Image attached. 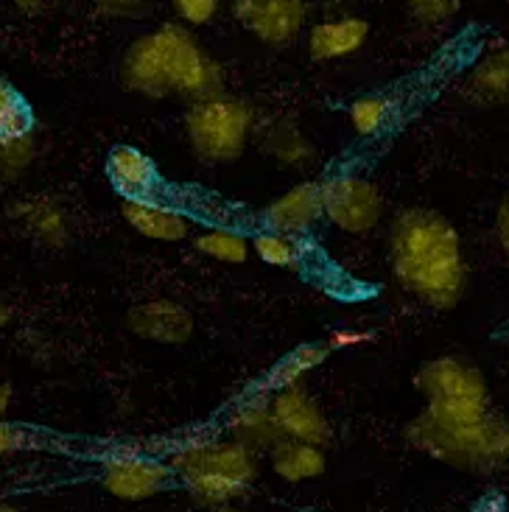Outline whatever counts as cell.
Here are the masks:
<instances>
[{"mask_svg": "<svg viewBox=\"0 0 509 512\" xmlns=\"http://www.w3.org/2000/svg\"><path fill=\"white\" fill-rule=\"evenodd\" d=\"M389 263L392 275L420 303L448 311L468 294V261L462 236L442 213L409 208L389 227Z\"/></svg>", "mask_w": 509, "mask_h": 512, "instance_id": "obj_1", "label": "cell"}, {"mask_svg": "<svg viewBox=\"0 0 509 512\" xmlns=\"http://www.w3.org/2000/svg\"><path fill=\"white\" fill-rule=\"evenodd\" d=\"M118 79L129 93L146 98L179 96L188 101L221 96L224 70L188 26L166 23L132 42L121 56Z\"/></svg>", "mask_w": 509, "mask_h": 512, "instance_id": "obj_2", "label": "cell"}, {"mask_svg": "<svg viewBox=\"0 0 509 512\" xmlns=\"http://www.w3.org/2000/svg\"><path fill=\"white\" fill-rule=\"evenodd\" d=\"M406 440L426 457L459 471L493 473L509 465V420L496 412L476 420H442L420 412L406 426Z\"/></svg>", "mask_w": 509, "mask_h": 512, "instance_id": "obj_3", "label": "cell"}, {"mask_svg": "<svg viewBox=\"0 0 509 512\" xmlns=\"http://www.w3.org/2000/svg\"><path fill=\"white\" fill-rule=\"evenodd\" d=\"M171 473L205 507H230L258 479V454L238 440H196L168 462Z\"/></svg>", "mask_w": 509, "mask_h": 512, "instance_id": "obj_4", "label": "cell"}, {"mask_svg": "<svg viewBox=\"0 0 509 512\" xmlns=\"http://www.w3.org/2000/svg\"><path fill=\"white\" fill-rule=\"evenodd\" d=\"M414 387L426 398L423 412L442 420H476L493 412L487 378L462 356L426 361L414 375Z\"/></svg>", "mask_w": 509, "mask_h": 512, "instance_id": "obj_5", "label": "cell"}, {"mask_svg": "<svg viewBox=\"0 0 509 512\" xmlns=\"http://www.w3.org/2000/svg\"><path fill=\"white\" fill-rule=\"evenodd\" d=\"M255 129V107L238 96H210L193 101L185 115L191 149L205 163H235Z\"/></svg>", "mask_w": 509, "mask_h": 512, "instance_id": "obj_6", "label": "cell"}, {"mask_svg": "<svg viewBox=\"0 0 509 512\" xmlns=\"http://www.w3.org/2000/svg\"><path fill=\"white\" fill-rule=\"evenodd\" d=\"M325 219L350 236H364L378 227L384 216V194L367 177L342 174L322 182Z\"/></svg>", "mask_w": 509, "mask_h": 512, "instance_id": "obj_7", "label": "cell"}, {"mask_svg": "<svg viewBox=\"0 0 509 512\" xmlns=\"http://www.w3.org/2000/svg\"><path fill=\"white\" fill-rule=\"evenodd\" d=\"M238 26L269 48H289L308 23L305 0H233Z\"/></svg>", "mask_w": 509, "mask_h": 512, "instance_id": "obj_8", "label": "cell"}, {"mask_svg": "<svg viewBox=\"0 0 509 512\" xmlns=\"http://www.w3.org/2000/svg\"><path fill=\"white\" fill-rule=\"evenodd\" d=\"M269 406H272V417L283 440H297V443L319 445V448L331 445V420L303 387L269 392Z\"/></svg>", "mask_w": 509, "mask_h": 512, "instance_id": "obj_9", "label": "cell"}, {"mask_svg": "<svg viewBox=\"0 0 509 512\" xmlns=\"http://www.w3.org/2000/svg\"><path fill=\"white\" fill-rule=\"evenodd\" d=\"M171 468L166 462L140 454H118L104 462L101 485L121 501H146L160 496L171 485Z\"/></svg>", "mask_w": 509, "mask_h": 512, "instance_id": "obj_10", "label": "cell"}, {"mask_svg": "<svg viewBox=\"0 0 509 512\" xmlns=\"http://www.w3.org/2000/svg\"><path fill=\"white\" fill-rule=\"evenodd\" d=\"M129 331L157 345H185L193 336V314L177 300H146L129 308Z\"/></svg>", "mask_w": 509, "mask_h": 512, "instance_id": "obj_11", "label": "cell"}, {"mask_svg": "<svg viewBox=\"0 0 509 512\" xmlns=\"http://www.w3.org/2000/svg\"><path fill=\"white\" fill-rule=\"evenodd\" d=\"M325 216L322 205V182H300L289 188L286 194H280L263 210V222L269 230L283 233V236L300 238L311 233Z\"/></svg>", "mask_w": 509, "mask_h": 512, "instance_id": "obj_12", "label": "cell"}, {"mask_svg": "<svg viewBox=\"0 0 509 512\" xmlns=\"http://www.w3.org/2000/svg\"><path fill=\"white\" fill-rule=\"evenodd\" d=\"M107 177L115 194L124 199H152V194L160 185V171L154 160L138 146H112L107 154Z\"/></svg>", "mask_w": 509, "mask_h": 512, "instance_id": "obj_13", "label": "cell"}, {"mask_svg": "<svg viewBox=\"0 0 509 512\" xmlns=\"http://www.w3.org/2000/svg\"><path fill=\"white\" fill-rule=\"evenodd\" d=\"M370 37V23L364 17H333L308 31V54L314 62H333L358 54Z\"/></svg>", "mask_w": 509, "mask_h": 512, "instance_id": "obj_14", "label": "cell"}, {"mask_svg": "<svg viewBox=\"0 0 509 512\" xmlns=\"http://www.w3.org/2000/svg\"><path fill=\"white\" fill-rule=\"evenodd\" d=\"M121 213L135 233L160 244H179L191 236V219L185 213L152 199H124Z\"/></svg>", "mask_w": 509, "mask_h": 512, "instance_id": "obj_15", "label": "cell"}, {"mask_svg": "<svg viewBox=\"0 0 509 512\" xmlns=\"http://www.w3.org/2000/svg\"><path fill=\"white\" fill-rule=\"evenodd\" d=\"M462 93L479 107L509 104V45H498L470 68Z\"/></svg>", "mask_w": 509, "mask_h": 512, "instance_id": "obj_16", "label": "cell"}, {"mask_svg": "<svg viewBox=\"0 0 509 512\" xmlns=\"http://www.w3.org/2000/svg\"><path fill=\"white\" fill-rule=\"evenodd\" d=\"M230 437L241 445H247L255 454L272 451L283 440L275 417H272L269 395H255L235 409V415L230 417Z\"/></svg>", "mask_w": 509, "mask_h": 512, "instance_id": "obj_17", "label": "cell"}, {"mask_svg": "<svg viewBox=\"0 0 509 512\" xmlns=\"http://www.w3.org/2000/svg\"><path fill=\"white\" fill-rule=\"evenodd\" d=\"M269 465L283 482L300 485V482H311V479L322 476L328 468V459H325V448H319V445L280 440L269 451Z\"/></svg>", "mask_w": 509, "mask_h": 512, "instance_id": "obj_18", "label": "cell"}, {"mask_svg": "<svg viewBox=\"0 0 509 512\" xmlns=\"http://www.w3.org/2000/svg\"><path fill=\"white\" fill-rule=\"evenodd\" d=\"M12 216L23 224L28 236L37 238L45 247H62L68 241V219L54 199H23L12 208Z\"/></svg>", "mask_w": 509, "mask_h": 512, "instance_id": "obj_19", "label": "cell"}, {"mask_svg": "<svg viewBox=\"0 0 509 512\" xmlns=\"http://www.w3.org/2000/svg\"><path fill=\"white\" fill-rule=\"evenodd\" d=\"M261 146L269 157H275V160L286 163V166H300V163H308L314 157L311 140L305 138L303 132L294 124H289V121H277V124L266 126Z\"/></svg>", "mask_w": 509, "mask_h": 512, "instance_id": "obj_20", "label": "cell"}, {"mask_svg": "<svg viewBox=\"0 0 509 512\" xmlns=\"http://www.w3.org/2000/svg\"><path fill=\"white\" fill-rule=\"evenodd\" d=\"M328 356H331V347L322 345V342H311V345L291 350L289 356L272 370L269 381H266V389H269V392H277V389L300 387V381H303L305 375L314 373Z\"/></svg>", "mask_w": 509, "mask_h": 512, "instance_id": "obj_21", "label": "cell"}, {"mask_svg": "<svg viewBox=\"0 0 509 512\" xmlns=\"http://www.w3.org/2000/svg\"><path fill=\"white\" fill-rule=\"evenodd\" d=\"M193 250L210 258V261L241 266V263L249 261L252 244L238 230H205V233L193 238Z\"/></svg>", "mask_w": 509, "mask_h": 512, "instance_id": "obj_22", "label": "cell"}, {"mask_svg": "<svg viewBox=\"0 0 509 512\" xmlns=\"http://www.w3.org/2000/svg\"><path fill=\"white\" fill-rule=\"evenodd\" d=\"M34 132V112L6 79H0V140L26 138Z\"/></svg>", "mask_w": 509, "mask_h": 512, "instance_id": "obj_23", "label": "cell"}, {"mask_svg": "<svg viewBox=\"0 0 509 512\" xmlns=\"http://www.w3.org/2000/svg\"><path fill=\"white\" fill-rule=\"evenodd\" d=\"M255 255L261 258L266 266H277V269H297L303 263V244L297 238L283 236L275 230H263L249 238Z\"/></svg>", "mask_w": 509, "mask_h": 512, "instance_id": "obj_24", "label": "cell"}, {"mask_svg": "<svg viewBox=\"0 0 509 512\" xmlns=\"http://www.w3.org/2000/svg\"><path fill=\"white\" fill-rule=\"evenodd\" d=\"M347 118H350V126L356 129V135L372 138V135H378L389 124V118H392V101L386 96H378V93L361 96L350 104Z\"/></svg>", "mask_w": 509, "mask_h": 512, "instance_id": "obj_25", "label": "cell"}, {"mask_svg": "<svg viewBox=\"0 0 509 512\" xmlns=\"http://www.w3.org/2000/svg\"><path fill=\"white\" fill-rule=\"evenodd\" d=\"M37 154L34 132L26 138L0 140V180H14L26 166H31Z\"/></svg>", "mask_w": 509, "mask_h": 512, "instance_id": "obj_26", "label": "cell"}, {"mask_svg": "<svg viewBox=\"0 0 509 512\" xmlns=\"http://www.w3.org/2000/svg\"><path fill=\"white\" fill-rule=\"evenodd\" d=\"M403 6L423 26H445L459 14L462 0H403Z\"/></svg>", "mask_w": 509, "mask_h": 512, "instance_id": "obj_27", "label": "cell"}, {"mask_svg": "<svg viewBox=\"0 0 509 512\" xmlns=\"http://www.w3.org/2000/svg\"><path fill=\"white\" fill-rule=\"evenodd\" d=\"M185 26H207L219 14V0H168Z\"/></svg>", "mask_w": 509, "mask_h": 512, "instance_id": "obj_28", "label": "cell"}, {"mask_svg": "<svg viewBox=\"0 0 509 512\" xmlns=\"http://www.w3.org/2000/svg\"><path fill=\"white\" fill-rule=\"evenodd\" d=\"M154 0H96V9L115 20H138L152 12Z\"/></svg>", "mask_w": 509, "mask_h": 512, "instance_id": "obj_29", "label": "cell"}, {"mask_svg": "<svg viewBox=\"0 0 509 512\" xmlns=\"http://www.w3.org/2000/svg\"><path fill=\"white\" fill-rule=\"evenodd\" d=\"M493 236H496V244H498V250H501V255L509 261V194H504L501 199H498Z\"/></svg>", "mask_w": 509, "mask_h": 512, "instance_id": "obj_30", "label": "cell"}, {"mask_svg": "<svg viewBox=\"0 0 509 512\" xmlns=\"http://www.w3.org/2000/svg\"><path fill=\"white\" fill-rule=\"evenodd\" d=\"M370 339H372V333H364V331H333L325 345L331 347V353H333V350H350V347L367 345Z\"/></svg>", "mask_w": 509, "mask_h": 512, "instance_id": "obj_31", "label": "cell"}, {"mask_svg": "<svg viewBox=\"0 0 509 512\" xmlns=\"http://www.w3.org/2000/svg\"><path fill=\"white\" fill-rule=\"evenodd\" d=\"M17 445H20V434L0 423V454H9V451L17 448Z\"/></svg>", "mask_w": 509, "mask_h": 512, "instance_id": "obj_32", "label": "cell"}, {"mask_svg": "<svg viewBox=\"0 0 509 512\" xmlns=\"http://www.w3.org/2000/svg\"><path fill=\"white\" fill-rule=\"evenodd\" d=\"M9 403H12V387L0 384V423H3V417L9 412Z\"/></svg>", "mask_w": 509, "mask_h": 512, "instance_id": "obj_33", "label": "cell"}, {"mask_svg": "<svg viewBox=\"0 0 509 512\" xmlns=\"http://www.w3.org/2000/svg\"><path fill=\"white\" fill-rule=\"evenodd\" d=\"M14 6H20V9H26V12H34V9H42L45 3H51V0H12Z\"/></svg>", "mask_w": 509, "mask_h": 512, "instance_id": "obj_34", "label": "cell"}, {"mask_svg": "<svg viewBox=\"0 0 509 512\" xmlns=\"http://www.w3.org/2000/svg\"><path fill=\"white\" fill-rule=\"evenodd\" d=\"M9 319H12V311H9L6 305H0V328H3V325H6Z\"/></svg>", "mask_w": 509, "mask_h": 512, "instance_id": "obj_35", "label": "cell"}, {"mask_svg": "<svg viewBox=\"0 0 509 512\" xmlns=\"http://www.w3.org/2000/svg\"><path fill=\"white\" fill-rule=\"evenodd\" d=\"M0 512H20L17 507H12V504H0Z\"/></svg>", "mask_w": 509, "mask_h": 512, "instance_id": "obj_36", "label": "cell"}, {"mask_svg": "<svg viewBox=\"0 0 509 512\" xmlns=\"http://www.w3.org/2000/svg\"><path fill=\"white\" fill-rule=\"evenodd\" d=\"M216 512H249V510H238V507H221V510Z\"/></svg>", "mask_w": 509, "mask_h": 512, "instance_id": "obj_37", "label": "cell"}]
</instances>
